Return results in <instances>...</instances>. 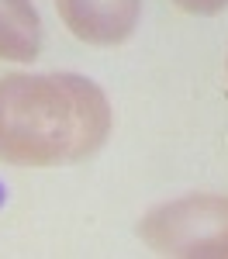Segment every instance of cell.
<instances>
[{"label":"cell","instance_id":"5","mask_svg":"<svg viewBox=\"0 0 228 259\" xmlns=\"http://www.w3.org/2000/svg\"><path fill=\"white\" fill-rule=\"evenodd\" d=\"M173 4L190 11V14H218L228 7V0H173Z\"/></svg>","mask_w":228,"mask_h":259},{"label":"cell","instance_id":"1","mask_svg":"<svg viewBox=\"0 0 228 259\" xmlns=\"http://www.w3.org/2000/svg\"><path fill=\"white\" fill-rule=\"evenodd\" d=\"M111 104L80 73H11L0 80V162L49 169L94 156Z\"/></svg>","mask_w":228,"mask_h":259},{"label":"cell","instance_id":"3","mask_svg":"<svg viewBox=\"0 0 228 259\" xmlns=\"http://www.w3.org/2000/svg\"><path fill=\"white\" fill-rule=\"evenodd\" d=\"M66 28L90 45H121L135 24L142 0H56Z\"/></svg>","mask_w":228,"mask_h":259},{"label":"cell","instance_id":"2","mask_svg":"<svg viewBox=\"0 0 228 259\" xmlns=\"http://www.w3.org/2000/svg\"><path fill=\"white\" fill-rule=\"evenodd\" d=\"M139 239L159 256L228 259V197L187 194L159 204L139 221Z\"/></svg>","mask_w":228,"mask_h":259},{"label":"cell","instance_id":"4","mask_svg":"<svg viewBox=\"0 0 228 259\" xmlns=\"http://www.w3.org/2000/svg\"><path fill=\"white\" fill-rule=\"evenodd\" d=\"M41 49V21L31 0H0V59L31 62Z\"/></svg>","mask_w":228,"mask_h":259}]
</instances>
